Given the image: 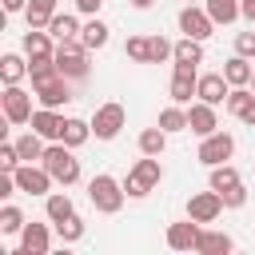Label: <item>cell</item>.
<instances>
[{
  "mask_svg": "<svg viewBox=\"0 0 255 255\" xmlns=\"http://www.w3.org/2000/svg\"><path fill=\"white\" fill-rule=\"evenodd\" d=\"M48 171H52V179L56 183H64V187H72L76 179H80V159L72 155V147L64 143V139H52L48 147H44V159H40Z\"/></svg>",
  "mask_w": 255,
  "mask_h": 255,
  "instance_id": "6da1fadb",
  "label": "cell"
},
{
  "mask_svg": "<svg viewBox=\"0 0 255 255\" xmlns=\"http://www.w3.org/2000/svg\"><path fill=\"white\" fill-rule=\"evenodd\" d=\"M88 199H92V207L96 211H104V215H116L120 207H124V199H128V191H124V183L116 179V175H92V183H88Z\"/></svg>",
  "mask_w": 255,
  "mask_h": 255,
  "instance_id": "7a4b0ae2",
  "label": "cell"
},
{
  "mask_svg": "<svg viewBox=\"0 0 255 255\" xmlns=\"http://www.w3.org/2000/svg\"><path fill=\"white\" fill-rule=\"evenodd\" d=\"M159 179H163V163H159V155H143V159H135V167L124 175V191H128L131 199H143Z\"/></svg>",
  "mask_w": 255,
  "mask_h": 255,
  "instance_id": "3957f363",
  "label": "cell"
},
{
  "mask_svg": "<svg viewBox=\"0 0 255 255\" xmlns=\"http://www.w3.org/2000/svg\"><path fill=\"white\" fill-rule=\"evenodd\" d=\"M56 68H60V76H68V80H84V76H88V48H84L80 36L56 40Z\"/></svg>",
  "mask_w": 255,
  "mask_h": 255,
  "instance_id": "277c9868",
  "label": "cell"
},
{
  "mask_svg": "<svg viewBox=\"0 0 255 255\" xmlns=\"http://www.w3.org/2000/svg\"><path fill=\"white\" fill-rule=\"evenodd\" d=\"M124 124H128L124 104H100L96 116H92V131H96V139H116Z\"/></svg>",
  "mask_w": 255,
  "mask_h": 255,
  "instance_id": "5b68a950",
  "label": "cell"
},
{
  "mask_svg": "<svg viewBox=\"0 0 255 255\" xmlns=\"http://www.w3.org/2000/svg\"><path fill=\"white\" fill-rule=\"evenodd\" d=\"M0 104H4V120L8 124H28L32 120V96L20 84H8L4 96H0Z\"/></svg>",
  "mask_w": 255,
  "mask_h": 255,
  "instance_id": "8992f818",
  "label": "cell"
},
{
  "mask_svg": "<svg viewBox=\"0 0 255 255\" xmlns=\"http://www.w3.org/2000/svg\"><path fill=\"white\" fill-rule=\"evenodd\" d=\"M231 155H235V139H231L227 131H211V135H203V143H199V163L215 167V163H227Z\"/></svg>",
  "mask_w": 255,
  "mask_h": 255,
  "instance_id": "52a82bcc",
  "label": "cell"
},
{
  "mask_svg": "<svg viewBox=\"0 0 255 255\" xmlns=\"http://www.w3.org/2000/svg\"><path fill=\"white\" fill-rule=\"evenodd\" d=\"M12 175H16V187H20V191H28V195H52V183H56V179H52V171H48V167L20 163Z\"/></svg>",
  "mask_w": 255,
  "mask_h": 255,
  "instance_id": "ba28073f",
  "label": "cell"
},
{
  "mask_svg": "<svg viewBox=\"0 0 255 255\" xmlns=\"http://www.w3.org/2000/svg\"><path fill=\"white\" fill-rule=\"evenodd\" d=\"M219 211H223V195H219L215 187H211V191H195V195L187 199V215H191L195 223H215Z\"/></svg>",
  "mask_w": 255,
  "mask_h": 255,
  "instance_id": "9c48e42d",
  "label": "cell"
},
{
  "mask_svg": "<svg viewBox=\"0 0 255 255\" xmlns=\"http://www.w3.org/2000/svg\"><path fill=\"white\" fill-rule=\"evenodd\" d=\"M179 32H183V36H191V40H207V36L215 32V20L207 16V8L187 4V8L179 12Z\"/></svg>",
  "mask_w": 255,
  "mask_h": 255,
  "instance_id": "30bf717a",
  "label": "cell"
},
{
  "mask_svg": "<svg viewBox=\"0 0 255 255\" xmlns=\"http://www.w3.org/2000/svg\"><path fill=\"white\" fill-rule=\"evenodd\" d=\"M195 84H199V76H195V64H175V72H171V84H167V96H171L175 104H191V96H195Z\"/></svg>",
  "mask_w": 255,
  "mask_h": 255,
  "instance_id": "8fae6325",
  "label": "cell"
},
{
  "mask_svg": "<svg viewBox=\"0 0 255 255\" xmlns=\"http://www.w3.org/2000/svg\"><path fill=\"white\" fill-rule=\"evenodd\" d=\"M32 92H36L40 108H64V104L72 100L68 76H52V80H44V84H32Z\"/></svg>",
  "mask_w": 255,
  "mask_h": 255,
  "instance_id": "7c38bea8",
  "label": "cell"
},
{
  "mask_svg": "<svg viewBox=\"0 0 255 255\" xmlns=\"http://www.w3.org/2000/svg\"><path fill=\"white\" fill-rule=\"evenodd\" d=\"M195 96L203 100V104H227V96H231V84H227V76L223 72H207V76H199V84H195Z\"/></svg>",
  "mask_w": 255,
  "mask_h": 255,
  "instance_id": "4fadbf2b",
  "label": "cell"
},
{
  "mask_svg": "<svg viewBox=\"0 0 255 255\" xmlns=\"http://www.w3.org/2000/svg\"><path fill=\"white\" fill-rule=\"evenodd\" d=\"M187 131H195L199 139L203 135H211V131H219V120H215V104H191L187 108Z\"/></svg>",
  "mask_w": 255,
  "mask_h": 255,
  "instance_id": "5bb4252c",
  "label": "cell"
},
{
  "mask_svg": "<svg viewBox=\"0 0 255 255\" xmlns=\"http://www.w3.org/2000/svg\"><path fill=\"white\" fill-rule=\"evenodd\" d=\"M48 247H52L48 223H28L20 231V255H48Z\"/></svg>",
  "mask_w": 255,
  "mask_h": 255,
  "instance_id": "9a60e30c",
  "label": "cell"
},
{
  "mask_svg": "<svg viewBox=\"0 0 255 255\" xmlns=\"http://www.w3.org/2000/svg\"><path fill=\"white\" fill-rule=\"evenodd\" d=\"M199 231H203V227H199V223L187 215L183 223H171V227H167V247H171V251H195Z\"/></svg>",
  "mask_w": 255,
  "mask_h": 255,
  "instance_id": "2e32d148",
  "label": "cell"
},
{
  "mask_svg": "<svg viewBox=\"0 0 255 255\" xmlns=\"http://www.w3.org/2000/svg\"><path fill=\"white\" fill-rule=\"evenodd\" d=\"M28 124H32V131H40L44 139H60V135H64V116H60L56 108H36Z\"/></svg>",
  "mask_w": 255,
  "mask_h": 255,
  "instance_id": "e0dca14e",
  "label": "cell"
},
{
  "mask_svg": "<svg viewBox=\"0 0 255 255\" xmlns=\"http://www.w3.org/2000/svg\"><path fill=\"white\" fill-rule=\"evenodd\" d=\"M24 52H28V60H40V56H56V44H52V32H40V28H28V32H24Z\"/></svg>",
  "mask_w": 255,
  "mask_h": 255,
  "instance_id": "ac0fdd59",
  "label": "cell"
},
{
  "mask_svg": "<svg viewBox=\"0 0 255 255\" xmlns=\"http://www.w3.org/2000/svg\"><path fill=\"white\" fill-rule=\"evenodd\" d=\"M231 247H235V239L227 231H199V243H195L199 255H227Z\"/></svg>",
  "mask_w": 255,
  "mask_h": 255,
  "instance_id": "d6986e66",
  "label": "cell"
},
{
  "mask_svg": "<svg viewBox=\"0 0 255 255\" xmlns=\"http://www.w3.org/2000/svg\"><path fill=\"white\" fill-rule=\"evenodd\" d=\"M223 76H227V84H231V88H243V84H251L255 68L247 64V56H239V52H235V56L223 64Z\"/></svg>",
  "mask_w": 255,
  "mask_h": 255,
  "instance_id": "ffe728a7",
  "label": "cell"
},
{
  "mask_svg": "<svg viewBox=\"0 0 255 255\" xmlns=\"http://www.w3.org/2000/svg\"><path fill=\"white\" fill-rule=\"evenodd\" d=\"M203 8H207V16H211L215 24H235V20L243 16L239 0H203Z\"/></svg>",
  "mask_w": 255,
  "mask_h": 255,
  "instance_id": "44dd1931",
  "label": "cell"
},
{
  "mask_svg": "<svg viewBox=\"0 0 255 255\" xmlns=\"http://www.w3.org/2000/svg\"><path fill=\"white\" fill-rule=\"evenodd\" d=\"M44 211H48V223H60V219L76 215V207H72L68 191H52V195H44Z\"/></svg>",
  "mask_w": 255,
  "mask_h": 255,
  "instance_id": "7402d4cb",
  "label": "cell"
},
{
  "mask_svg": "<svg viewBox=\"0 0 255 255\" xmlns=\"http://www.w3.org/2000/svg\"><path fill=\"white\" fill-rule=\"evenodd\" d=\"M80 40H84V48H88V52H100V48L108 44V24L92 16V20L80 28Z\"/></svg>",
  "mask_w": 255,
  "mask_h": 255,
  "instance_id": "603a6c76",
  "label": "cell"
},
{
  "mask_svg": "<svg viewBox=\"0 0 255 255\" xmlns=\"http://www.w3.org/2000/svg\"><path fill=\"white\" fill-rule=\"evenodd\" d=\"M163 147H167V131L159 124L139 131V155H163Z\"/></svg>",
  "mask_w": 255,
  "mask_h": 255,
  "instance_id": "cb8c5ba5",
  "label": "cell"
},
{
  "mask_svg": "<svg viewBox=\"0 0 255 255\" xmlns=\"http://www.w3.org/2000/svg\"><path fill=\"white\" fill-rule=\"evenodd\" d=\"M16 151H20V159H24V163H32V159H44V135L28 128V131L16 139Z\"/></svg>",
  "mask_w": 255,
  "mask_h": 255,
  "instance_id": "d4e9b609",
  "label": "cell"
},
{
  "mask_svg": "<svg viewBox=\"0 0 255 255\" xmlns=\"http://www.w3.org/2000/svg\"><path fill=\"white\" fill-rule=\"evenodd\" d=\"M24 16H28V28H48V20L56 16V0H28Z\"/></svg>",
  "mask_w": 255,
  "mask_h": 255,
  "instance_id": "484cf974",
  "label": "cell"
},
{
  "mask_svg": "<svg viewBox=\"0 0 255 255\" xmlns=\"http://www.w3.org/2000/svg\"><path fill=\"white\" fill-rule=\"evenodd\" d=\"M175 64H203V40H191V36H183L179 44H175V56H171Z\"/></svg>",
  "mask_w": 255,
  "mask_h": 255,
  "instance_id": "4316f807",
  "label": "cell"
},
{
  "mask_svg": "<svg viewBox=\"0 0 255 255\" xmlns=\"http://www.w3.org/2000/svg\"><path fill=\"white\" fill-rule=\"evenodd\" d=\"M88 135H92V120H64V143L68 147H80V143H88Z\"/></svg>",
  "mask_w": 255,
  "mask_h": 255,
  "instance_id": "83f0119b",
  "label": "cell"
},
{
  "mask_svg": "<svg viewBox=\"0 0 255 255\" xmlns=\"http://www.w3.org/2000/svg\"><path fill=\"white\" fill-rule=\"evenodd\" d=\"M48 32H52L56 40H68V36H80V20H76V16H68V12H56V16L48 20Z\"/></svg>",
  "mask_w": 255,
  "mask_h": 255,
  "instance_id": "f1b7e54d",
  "label": "cell"
},
{
  "mask_svg": "<svg viewBox=\"0 0 255 255\" xmlns=\"http://www.w3.org/2000/svg\"><path fill=\"white\" fill-rule=\"evenodd\" d=\"M0 76H4V84H20V80L28 76V64H24L16 52H8V56L0 60Z\"/></svg>",
  "mask_w": 255,
  "mask_h": 255,
  "instance_id": "f546056e",
  "label": "cell"
},
{
  "mask_svg": "<svg viewBox=\"0 0 255 255\" xmlns=\"http://www.w3.org/2000/svg\"><path fill=\"white\" fill-rule=\"evenodd\" d=\"M28 76H32V84H44V80L60 76V68H56V56H40V60H32V64H28Z\"/></svg>",
  "mask_w": 255,
  "mask_h": 255,
  "instance_id": "4dcf8cb0",
  "label": "cell"
},
{
  "mask_svg": "<svg viewBox=\"0 0 255 255\" xmlns=\"http://www.w3.org/2000/svg\"><path fill=\"white\" fill-rule=\"evenodd\" d=\"M235 183H243V179H239V171H235L231 163H215V167H211V187H215V191H227V187H235Z\"/></svg>",
  "mask_w": 255,
  "mask_h": 255,
  "instance_id": "1f68e13d",
  "label": "cell"
},
{
  "mask_svg": "<svg viewBox=\"0 0 255 255\" xmlns=\"http://www.w3.org/2000/svg\"><path fill=\"white\" fill-rule=\"evenodd\" d=\"M24 227H28V223H24V211H20V207H12V203L0 207V231H4V235H20Z\"/></svg>",
  "mask_w": 255,
  "mask_h": 255,
  "instance_id": "d6a6232c",
  "label": "cell"
},
{
  "mask_svg": "<svg viewBox=\"0 0 255 255\" xmlns=\"http://www.w3.org/2000/svg\"><path fill=\"white\" fill-rule=\"evenodd\" d=\"M159 128L171 135V131H187V112L183 108H163L159 112Z\"/></svg>",
  "mask_w": 255,
  "mask_h": 255,
  "instance_id": "836d02e7",
  "label": "cell"
},
{
  "mask_svg": "<svg viewBox=\"0 0 255 255\" xmlns=\"http://www.w3.org/2000/svg\"><path fill=\"white\" fill-rule=\"evenodd\" d=\"M167 56H175V44H167L163 36H147V64H163Z\"/></svg>",
  "mask_w": 255,
  "mask_h": 255,
  "instance_id": "e575fe53",
  "label": "cell"
},
{
  "mask_svg": "<svg viewBox=\"0 0 255 255\" xmlns=\"http://www.w3.org/2000/svg\"><path fill=\"white\" fill-rule=\"evenodd\" d=\"M56 235H60L64 243H76V239L84 235V219H80V215H68V219H60V223H56Z\"/></svg>",
  "mask_w": 255,
  "mask_h": 255,
  "instance_id": "d590c367",
  "label": "cell"
},
{
  "mask_svg": "<svg viewBox=\"0 0 255 255\" xmlns=\"http://www.w3.org/2000/svg\"><path fill=\"white\" fill-rule=\"evenodd\" d=\"M124 52H128L131 60H139V64H147V36H128V44H124Z\"/></svg>",
  "mask_w": 255,
  "mask_h": 255,
  "instance_id": "8d00e7d4",
  "label": "cell"
},
{
  "mask_svg": "<svg viewBox=\"0 0 255 255\" xmlns=\"http://www.w3.org/2000/svg\"><path fill=\"white\" fill-rule=\"evenodd\" d=\"M24 159H20V151H16V143H0V171H16Z\"/></svg>",
  "mask_w": 255,
  "mask_h": 255,
  "instance_id": "74e56055",
  "label": "cell"
},
{
  "mask_svg": "<svg viewBox=\"0 0 255 255\" xmlns=\"http://www.w3.org/2000/svg\"><path fill=\"white\" fill-rule=\"evenodd\" d=\"M223 195V207H243L247 203V187L243 183H235V187H227V191H219Z\"/></svg>",
  "mask_w": 255,
  "mask_h": 255,
  "instance_id": "f35d334b",
  "label": "cell"
},
{
  "mask_svg": "<svg viewBox=\"0 0 255 255\" xmlns=\"http://www.w3.org/2000/svg\"><path fill=\"white\" fill-rule=\"evenodd\" d=\"M235 52L251 60V56H255V32H239V36H235Z\"/></svg>",
  "mask_w": 255,
  "mask_h": 255,
  "instance_id": "ab89813d",
  "label": "cell"
},
{
  "mask_svg": "<svg viewBox=\"0 0 255 255\" xmlns=\"http://www.w3.org/2000/svg\"><path fill=\"white\" fill-rule=\"evenodd\" d=\"M20 187H16V175L12 171H0V199H8V195H16Z\"/></svg>",
  "mask_w": 255,
  "mask_h": 255,
  "instance_id": "60d3db41",
  "label": "cell"
},
{
  "mask_svg": "<svg viewBox=\"0 0 255 255\" xmlns=\"http://www.w3.org/2000/svg\"><path fill=\"white\" fill-rule=\"evenodd\" d=\"M235 120H243L247 128H255V96H251V104H247V108H243V112H239Z\"/></svg>",
  "mask_w": 255,
  "mask_h": 255,
  "instance_id": "b9f144b4",
  "label": "cell"
},
{
  "mask_svg": "<svg viewBox=\"0 0 255 255\" xmlns=\"http://www.w3.org/2000/svg\"><path fill=\"white\" fill-rule=\"evenodd\" d=\"M100 4H104V0H76V8H80L84 16H96V12H100Z\"/></svg>",
  "mask_w": 255,
  "mask_h": 255,
  "instance_id": "7bdbcfd3",
  "label": "cell"
},
{
  "mask_svg": "<svg viewBox=\"0 0 255 255\" xmlns=\"http://www.w3.org/2000/svg\"><path fill=\"white\" fill-rule=\"evenodd\" d=\"M239 8H243V20L255 24V0H239Z\"/></svg>",
  "mask_w": 255,
  "mask_h": 255,
  "instance_id": "ee69618b",
  "label": "cell"
},
{
  "mask_svg": "<svg viewBox=\"0 0 255 255\" xmlns=\"http://www.w3.org/2000/svg\"><path fill=\"white\" fill-rule=\"evenodd\" d=\"M28 0H4V12H24Z\"/></svg>",
  "mask_w": 255,
  "mask_h": 255,
  "instance_id": "f6af8a7d",
  "label": "cell"
},
{
  "mask_svg": "<svg viewBox=\"0 0 255 255\" xmlns=\"http://www.w3.org/2000/svg\"><path fill=\"white\" fill-rule=\"evenodd\" d=\"M131 4H135V8H151L155 0H131Z\"/></svg>",
  "mask_w": 255,
  "mask_h": 255,
  "instance_id": "bcb514c9",
  "label": "cell"
},
{
  "mask_svg": "<svg viewBox=\"0 0 255 255\" xmlns=\"http://www.w3.org/2000/svg\"><path fill=\"white\" fill-rule=\"evenodd\" d=\"M251 92H255V76H251Z\"/></svg>",
  "mask_w": 255,
  "mask_h": 255,
  "instance_id": "7dc6e473",
  "label": "cell"
},
{
  "mask_svg": "<svg viewBox=\"0 0 255 255\" xmlns=\"http://www.w3.org/2000/svg\"><path fill=\"white\" fill-rule=\"evenodd\" d=\"M187 4H195V0H187Z\"/></svg>",
  "mask_w": 255,
  "mask_h": 255,
  "instance_id": "c3c4849f",
  "label": "cell"
}]
</instances>
